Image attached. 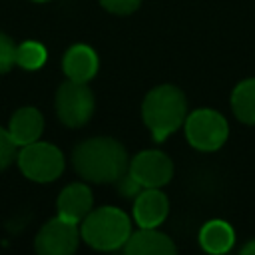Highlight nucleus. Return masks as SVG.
Returning <instances> with one entry per match:
<instances>
[{"label": "nucleus", "instance_id": "7ed1b4c3", "mask_svg": "<svg viewBox=\"0 0 255 255\" xmlns=\"http://www.w3.org/2000/svg\"><path fill=\"white\" fill-rule=\"evenodd\" d=\"M80 233L90 247L100 251H112L126 245L131 235V223L122 209L106 205L90 211L82 219Z\"/></svg>", "mask_w": 255, "mask_h": 255}, {"label": "nucleus", "instance_id": "a211bd4d", "mask_svg": "<svg viewBox=\"0 0 255 255\" xmlns=\"http://www.w3.org/2000/svg\"><path fill=\"white\" fill-rule=\"evenodd\" d=\"M16 48L18 46H14V42L0 32V74L8 72L16 64Z\"/></svg>", "mask_w": 255, "mask_h": 255}, {"label": "nucleus", "instance_id": "4468645a", "mask_svg": "<svg viewBox=\"0 0 255 255\" xmlns=\"http://www.w3.org/2000/svg\"><path fill=\"white\" fill-rule=\"evenodd\" d=\"M199 243L207 253H227L235 243V233L227 221L211 219L201 227Z\"/></svg>", "mask_w": 255, "mask_h": 255}, {"label": "nucleus", "instance_id": "9d476101", "mask_svg": "<svg viewBox=\"0 0 255 255\" xmlns=\"http://www.w3.org/2000/svg\"><path fill=\"white\" fill-rule=\"evenodd\" d=\"M124 251L128 255H171L177 247L167 235L155 231V227H141L137 233L129 235Z\"/></svg>", "mask_w": 255, "mask_h": 255}, {"label": "nucleus", "instance_id": "f257e3e1", "mask_svg": "<svg viewBox=\"0 0 255 255\" xmlns=\"http://www.w3.org/2000/svg\"><path fill=\"white\" fill-rule=\"evenodd\" d=\"M72 161L76 171L94 183L118 181L129 167L124 145L112 137H92L82 141L74 149Z\"/></svg>", "mask_w": 255, "mask_h": 255}, {"label": "nucleus", "instance_id": "dca6fc26", "mask_svg": "<svg viewBox=\"0 0 255 255\" xmlns=\"http://www.w3.org/2000/svg\"><path fill=\"white\" fill-rule=\"evenodd\" d=\"M46 48L40 42H24L16 48V64L24 70H38L46 64Z\"/></svg>", "mask_w": 255, "mask_h": 255}, {"label": "nucleus", "instance_id": "39448f33", "mask_svg": "<svg viewBox=\"0 0 255 255\" xmlns=\"http://www.w3.org/2000/svg\"><path fill=\"white\" fill-rule=\"evenodd\" d=\"M227 120L215 110H195L185 118V137L199 151L219 149L227 139Z\"/></svg>", "mask_w": 255, "mask_h": 255}, {"label": "nucleus", "instance_id": "f03ea898", "mask_svg": "<svg viewBox=\"0 0 255 255\" xmlns=\"http://www.w3.org/2000/svg\"><path fill=\"white\" fill-rule=\"evenodd\" d=\"M185 112L187 102L183 92L169 84L153 88L141 104V118L155 141H163L173 133L185 122Z\"/></svg>", "mask_w": 255, "mask_h": 255}, {"label": "nucleus", "instance_id": "6ab92c4d", "mask_svg": "<svg viewBox=\"0 0 255 255\" xmlns=\"http://www.w3.org/2000/svg\"><path fill=\"white\" fill-rule=\"evenodd\" d=\"M100 4H102L108 12L124 16V14H131V12H135V10L139 8L141 0H100Z\"/></svg>", "mask_w": 255, "mask_h": 255}, {"label": "nucleus", "instance_id": "6e6552de", "mask_svg": "<svg viewBox=\"0 0 255 255\" xmlns=\"http://www.w3.org/2000/svg\"><path fill=\"white\" fill-rule=\"evenodd\" d=\"M128 171L141 187H161L171 179L173 163L163 151L145 149L129 161Z\"/></svg>", "mask_w": 255, "mask_h": 255}, {"label": "nucleus", "instance_id": "4be33fe9", "mask_svg": "<svg viewBox=\"0 0 255 255\" xmlns=\"http://www.w3.org/2000/svg\"><path fill=\"white\" fill-rule=\"evenodd\" d=\"M34 2H48V0H34Z\"/></svg>", "mask_w": 255, "mask_h": 255}, {"label": "nucleus", "instance_id": "0eeeda50", "mask_svg": "<svg viewBox=\"0 0 255 255\" xmlns=\"http://www.w3.org/2000/svg\"><path fill=\"white\" fill-rule=\"evenodd\" d=\"M80 241L78 225L64 217L50 219L36 235V251L40 255H70Z\"/></svg>", "mask_w": 255, "mask_h": 255}, {"label": "nucleus", "instance_id": "aec40b11", "mask_svg": "<svg viewBox=\"0 0 255 255\" xmlns=\"http://www.w3.org/2000/svg\"><path fill=\"white\" fill-rule=\"evenodd\" d=\"M116 183H118V191H120L124 197H133V195H137V193L143 189V187H141V185L131 177V173H129V171H126V173H124Z\"/></svg>", "mask_w": 255, "mask_h": 255}, {"label": "nucleus", "instance_id": "ddd939ff", "mask_svg": "<svg viewBox=\"0 0 255 255\" xmlns=\"http://www.w3.org/2000/svg\"><path fill=\"white\" fill-rule=\"evenodd\" d=\"M42 129H44V118L36 108H20L12 116L10 126H8L12 139L20 147L36 141L40 137Z\"/></svg>", "mask_w": 255, "mask_h": 255}, {"label": "nucleus", "instance_id": "f3484780", "mask_svg": "<svg viewBox=\"0 0 255 255\" xmlns=\"http://www.w3.org/2000/svg\"><path fill=\"white\" fill-rule=\"evenodd\" d=\"M16 141L12 139V135H10V131L8 129H4V128H0V171L2 169H6L12 161H14V157H16Z\"/></svg>", "mask_w": 255, "mask_h": 255}, {"label": "nucleus", "instance_id": "f8f14e48", "mask_svg": "<svg viewBox=\"0 0 255 255\" xmlns=\"http://www.w3.org/2000/svg\"><path fill=\"white\" fill-rule=\"evenodd\" d=\"M62 68H64V74L68 76V80L88 82L98 72V56L90 46L76 44L64 54Z\"/></svg>", "mask_w": 255, "mask_h": 255}, {"label": "nucleus", "instance_id": "9b49d317", "mask_svg": "<svg viewBox=\"0 0 255 255\" xmlns=\"http://www.w3.org/2000/svg\"><path fill=\"white\" fill-rule=\"evenodd\" d=\"M92 191L84 183H70L58 195V215L74 223L82 221L92 211Z\"/></svg>", "mask_w": 255, "mask_h": 255}, {"label": "nucleus", "instance_id": "423d86ee", "mask_svg": "<svg viewBox=\"0 0 255 255\" xmlns=\"http://www.w3.org/2000/svg\"><path fill=\"white\" fill-rule=\"evenodd\" d=\"M94 94L86 82L68 80L56 92V112L64 126L80 128L94 114Z\"/></svg>", "mask_w": 255, "mask_h": 255}, {"label": "nucleus", "instance_id": "412c9836", "mask_svg": "<svg viewBox=\"0 0 255 255\" xmlns=\"http://www.w3.org/2000/svg\"><path fill=\"white\" fill-rule=\"evenodd\" d=\"M241 253H243V255H255V239H251L249 243H245V245L241 247Z\"/></svg>", "mask_w": 255, "mask_h": 255}, {"label": "nucleus", "instance_id": "2eb2a0df", "mask_svg": "<svg viewBox=\"0 0 255 255\" xmlns=\"http://www.w3.org/2000/svg\"><path fill=\"white\" fill-rule=\"evenodd\" d=\"M231 108L237 120L255 126V78L243 80L231 94Z\"/></svg>", "mask_w": 255, "mask_h": 255}, {"label": "nucleus", "instance_id": "1a4fd4ad", "mask_svg": "<svg viewBox=\"0 0 255 255\" xmlns=\"http://www.w3.org/2000/svg\"><path fill=\"white\" fill-rule=\"evenodd\" d=\"M167 209V197L159 191V187H143V191L135 195L133 219L139 227H157L163 223Z\"/></svg>", "mask_w": 255, "mask_h": 255}, {"label": "nucleus", "instance_id": "20e7f679", "mask_svg": "<svg viewBox=\"0 0 255 255\" xmlns=\"http://www.w3.org/2000/svg\"><path fill=\"white\" fill-rule=\"evenodd\" d=\"M18 165L28 179L46 183L62 175L64 155L56 145L36 139L28 145H22L18 153Z\"/></svg>", "mask_w": 255, "mask_h": 255}]
</instances>
